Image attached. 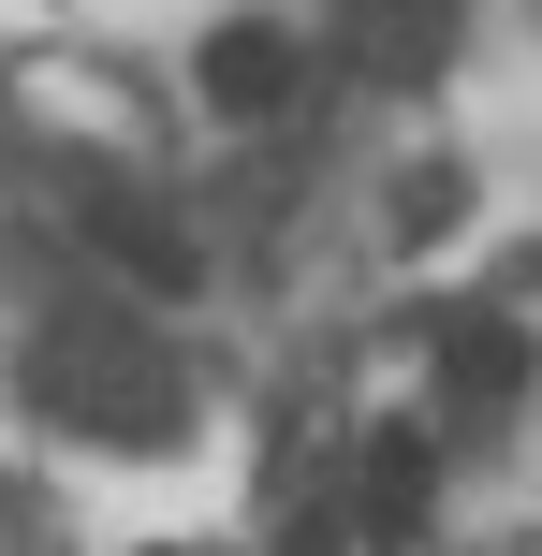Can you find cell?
Here are the masks:
<instances>
[{
	"instance_id": "cell-1",
	"label": "cell",
	"mask_w": 542,
	"mask_h": 556,
	"mask_svg": "<svg viewBox=\"0 0 542 556\" xmlns=\"http://www.w3.org/2000/svg\"><path fill=\"white\" fill-rule=\"evenodd\" d=\"M29 395H45L74 440H117V454H162L176 410H191V381H176V352L147 323H74L29 352Z\"/></svg>"
},
{
	"instance_id": "cell-2",
	"label": "cell",
	"mask_w": 542,
	"mask_h": 556,
	"mask_svg": "<svg viewBox=\"0 0 542 556\" xmlns=\"http://www.w3.org/2000/svg\"><path fill=\"white\" fill-rule=\"evenodd\" d=\"M74 235H88L117 278H133V293H191V235H176L117 162H88V176H74Z\"/></svg>"
},
{
	"instance_id": "cell-3",
	"label": "cell",
	"mask_w": 542,
	"mask_h": 556,
	"mask_svg": "<svg viewBox=\"0 0 542 556\" xmlns=\"http://www.w3.org/2000/svg\"><path fill=\"white\" fill-rule=\"evenodd\" d=\"M426 498H440L426 425H367V454H352V528H367L381 556H411V542H426Z\"/></svg>"
},
{
	"instance_id": "cell-4",
	"label": "cell",
	"mask_w": 542,
	"mask_h": 556,
	"mask_svg": "<svg viewBox=\"0 0 542 556\" xmlns=\"http://www.w3.org/2000/svg\"><path fill=\"white\" fill-rule=\"evenodd\" d=\"M352 59H367L381 88H426L440 59H455V0H352Z\"/></svg>"
},
{
	"instance_id": "cell-5",
	"label": "cell",
	"mask_w": 542,
	"mask_h": 556,
	"mask_svg": "<svg viewBox=\"0 0 542 556\" xmlns=\"http://www.w3.org/2000/svg\"><path fill=\"white\" fill-rule=\"evenodd\" d=\"M514 381H528V337L499 323V307H440V395H455V410H499Z\"/></svg>"
},
{
	"instance_id": "cell-6",
	"label": "cell",
	"mask_w": 542,
	"mask_h": 556,
	"mask_svg": "<svg viewBox=\"0 0 542 556\" xmlns=\"http://www.w3.org/2000/svg\"><path fill=\"white\" fill-rule=\"evenodd\" d=\"M293 88H308V59H293L279 29H220V45H205V103L220 117H279Z\"/></svg>"
},
{
	"instance_id": "cell-7",
	"label": "cell",
	"mask_w": 542,
	"mask_h": 556,
	"mask_svg": "<svg viewBox=\"0 0 542 556\" xmlns=\"http://www.w3.org/2000/svg\"><path fill=\"white\" fill-rule=\"evenodd\" d=\"M455 162H426V176H396V235H455Z\"/></svg>"
},
{
	"instance_id": "cell-8",
	"label": "cell",
	"mask_w": 542,
	"mask_h": 556,
	"mask_svg": "<svg viewBox=\"0 0 542 556\" xmlns=\"http://www.w3.org/2000/svg\"><path fill=\"white\" fill-rule=\"evenodd\" d=\"M147 556H176V542H147Z\"/></svg>"
}]
</instances>
